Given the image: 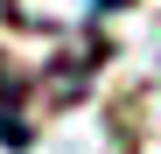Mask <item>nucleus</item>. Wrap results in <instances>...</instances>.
Listing matches in <instances>:
<instances>
[{"mask_svg": "<svg viewBox=\"0 0 161 154\" xmlns=\"http://www.w3.org/2000/svg\"><path fill=\"white\" fill-rule=\"evenodd\" d=\"M0 133H7L14 147L28 140V119H21V105H14V77H7V63H0Z\"/></svg>", "mask_w": 161, "mask_h": 154, "instance_id": "nucleus-1", "label": "nucleus"}]
</instances>
